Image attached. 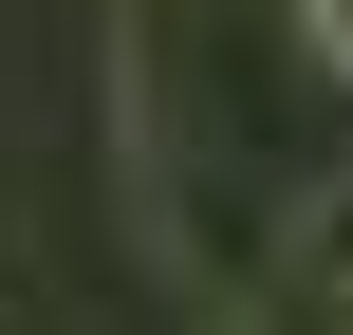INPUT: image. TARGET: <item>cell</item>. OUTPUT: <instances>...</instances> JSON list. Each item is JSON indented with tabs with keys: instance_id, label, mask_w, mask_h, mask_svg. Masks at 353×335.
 Segmentation results:
<instances>
[{
	"instance_id": "6da1fadb",
	"label": "cell",
	"mask_w": 353,
	"mask_h": 335,
	"mask_svg": "<svg viewBox=\"0 0 353 335\" xmlns=\"http://www.w3.org/2000/svg\"><path fill=\"white\" fill-rule=\"evenodd\" d=\"M298 37H316V75H353V0H298Z\"/></svg>"
}]
</instances>
